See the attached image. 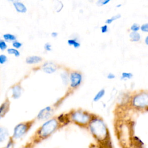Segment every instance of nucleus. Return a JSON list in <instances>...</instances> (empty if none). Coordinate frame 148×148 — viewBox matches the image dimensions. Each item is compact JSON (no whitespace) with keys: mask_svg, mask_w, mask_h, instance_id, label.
<instances>
[{"mask_svg":"<svg viewBox=\"0 0 148 148\" xmlns=\"http://www.w3.org/2000/svg\"><path fill=\"white\" fill-rule=\"evenodd\" d=\"M92 116L85 111L75 110L71 113L70 115V120L77 125L86 127L91 121Z\"/></svg>","mask_w":148,"mask_h":148,"instance_id":"nucleus-3","label":"nucleus"},{"mask_svg":"<svg viewBox=\"0 0 148 148\" xmlns=\"http://www.w3.org/2000/svg\"><path fill=\"white\" fill-rule=\"evenodd\" d=\"M9 104L8 101H6L3 103L0 106V119L4 116L6 113L8 112L9 109Z\"/></svg>","mask_w":148,"mask_h":148,"instance_id":"nucleus-14","label":"nucleus"},{"mask_svg":"<svg viewBox=\"0 0 148 148\" xmlns=\"http://www.w3.org/2000/svg\"><path fill=\"white\" fill-rule=\"evenodd\" d=\"M60 127V125L56 118H51L46 120L36 130L31 142L34 145L45 140L53 134Z\"/></svg>","mask_w":148,"mask_h":148,"instance_id":"nucleus-2","label":"nucleus"},{"mask_svg":"<svg viewBox=\"0 0 148 148\" xmlns=\"http://www.w3.org/2000/svg\"><path fill=\"white\" fill-rule=\"evenodd\" d=\"M8 60L7 57L5 54H1L0 55V64H5Z\"/></svg>","mask_w":148,"mask_h":148,"instance_id":"nucleus-27","label":"nucleus"},{"mask_svg":"<svg viewBox=\"0 0 148 148\" xmlns=\"http://www.w3.org/2000/svg\"><path fill=\"white\" fill-rule=\"evenodd\" d=\"M33 144L32 142H29L25 145L24 146H23L21 148H33Z\"/></svg>","mask_w":148,"mask_h":148,"instance_id":"nucleus-31","label":"nucleus"},{"mask_svg":"<svg viewBox=\"0 0 148 148\" xmlns=\"http://www.w3.org/2000/svg\"><path fill=\"white\" fill-rule=\"evenodd\" d=\"M22 92V88L21 86L18 84L15 85L12 87V97L14 99L18 98L21 95Z\"/></svg>","mask_w":148,"mask_h":148,"instance_id":"nucleus-9","label":"nucleus"},{"mask_svg":"<svg viewBox=\"0 0 148 148\" xmlns=\"http://www.w3.org/2000/svg\"><path fill=\"white\" fill-rule=\"evenodd\" d=\"M13 5L16 10L19 13H25L27 12L26 6L21 2L14 1Z\"/></svg>","mask_w":148,"mask_h":148,"instance_id":"nucleus-10","label":"nucleus"},{"mask_svg":"<svg viewBox=\"0 0 148 148\" xmlns=\"http://www.w3.org/2000/svg\"><path fill=\"white\" fill-rule=\"evenodd\" d=\"M133 75L130 72H123L121 74V79H130L132 78Z\"/></svg>","mask_w":148,"mask_h":148,"instance_id":"nucleus-22","label":"nucleus"},{"mask_svg":"<svg viewBox=\"0 0 148 148\" xmlns=\"http://www.w3.org/2000/svg\"><path fill=\"white\" fill-rule=\"evenodd\" d=\"M33 123V121H29L20 123L17 124L13 129V135L11 138L14 141V140H17L22 138L28 132Z\"/></svg>","mask_w":148,"mask_h":148,"instance_id":"nucleus-4","label":"nucleus"},{"mask_svg":"<svg viewBox=\"0 0 148 148\" xmlns=\"http://www.w3.org/2000/svg\"><path fill=\"white\" fill-rule=\"evenodd\" d=\"M42 69L45 72L50 74L56 72L57 70V68L55 64H54L53 62H47L43 65Z\"/></svg>","mask_w":148,"mask_h":148,"instance_id":"nucleus-8","label":"nucleus"},{"mask_svg":"<svg viewBox=\"0 0 148 148\" xmlns=\"http://www.w3.org/2000/svg\"><path fill=\"white\" fill-rule=\"evenodd\" d=\"M131 30L132 31V32H136L140 29V26L139 24L136 23H134L131 27Z\"/></svg>","mask_w":148,"mask_h":148,"instance_id":"nucleus-24","label":"nucleus"},{"mask_svg":"<svg viewBox=\"0 0 148 148\" xmlns=\"http://www.w3.org/2000/svg\"><path fill=\"white\" fill-rule=\"evenodd\" d=\"M147 39H148V36H147L146 37V39H145V43L146 44V45H148V42H147Z\"/></svg>","mask_w":148,"mask_h":148,"instance_id":"nucleus-34","label":"nucleus"},{"mask_svg":"<svg viewBox=\"0 0 148 148\" xmlns=\"http://www.w3.org/2000/svg\"><path fill=\"white\" fill-rule=\"evenodd\" d=\"M101 32L103 34L107 32L108 31V27L107 24H105V25H103V26H102L101 27Z\"/></svg>","mask_w":148,"mask_h":148,"instance_id":"nucleus-29","label":"nucleus"},{"mask_svg":"<svg viewBox=\"0 0 148 148\" xmlns=\"http://www.w3.org/2000/svg\"><path fill=\"white\" fill-rule=\"evenodd\" d=\"M42 58L37 56H29L27 57L26 58V62L29 64H37L40 62L42 61Z\"/></svg>","mask_w":148,"mask_h":148,"instance_id":"nucleus-12","label":"nucleus"},{"mask_svg":"<svg viewBox=\"0 0 148 148\" xmlns=\"http://www.w3.org/2000/svg\"><path fill=\"white\" fill-rule=\"evenodd\" d=\"M120 17H121V14H117L116 15L113 16L111 18L107 19L105 22H106V24H111L113 21H114V20H117V19H119V18H120Z\"/></svg>","mask_w":148,"mask_h":148,"instance_id":"nucleus-20","label":"nucleus"},{"mask_svg":"<svg viewBox=\"0 0 148 148\" xmlns=\"http://www.w3.org/2000/svg\"><path fill=\"white\" fill-rule=\"evenodd\" d=\"M62 82L64 84H67L69 81V75L66 72H64L61 75Z\"/></svg>","mask_w":148,"mask_h":148,"instance_id":"nucleus-19","label":"nucleus"},{"mask_svg":"<svg viewBox=\"0 0 148 148\" xmlns=\"http://www.w3.org/2000/svg\"><path fill=\"white\" fill-rule=\"evenodd\" d=\"M105 91L104 89L100 90L94 97V99H93L94 101L97 102L98 101H99L101 98H102L103 97V95H105Z\"/></svg>","mask_w":148,"mask_h":148,"instance_id":"nucleus-17","label":"nucleus"},{"mask_svg":"<svg viewBox=\"0 0 148 148\" xmlns=\"http://www.w3.org/2000/svg\"><path fill=\"white\" fill-rule=\"evenodd\" d=\"M69 80L71 87L76 88L80 84L82 81V75L79 72H73L70 74Z\"/></svg>","mask_w":148,"mask_h":148,"instance_id":"nucleus-6","label":"nucleus"},{"mask_svg":"<svg viewBox=\"0 0 148 148\" xmlns=\"http://www.w3.org/2000/svg\"><path fill=\"white\" fill-rule=\"evenodd\" d=\"M52 109L50 106H48L42 109H41L38 113L36 118L39 120H47L51 116Z\"/></svg>","mask_w":148,"mask_h":148,"instance_id":"nucleus-7","label":"nucleus"},{"mask_svg":"<svg viewBox=\"0 0 148 148\" xmlns=\"http://www.w3.org/2000/svg\"><path fill=\"white\" fill-rule=\"evenodd\" d=\"M87 127L92 136L97 142L103 143L109 140L110 135L108 128L102 119L92 117Z\"/></svg>","mask_w":148,"mask_h":148,"instance_id":"nucleus-1","label":"nucleus"},{"mask_svg":"<svg viewBox=\"0 0 148 148\" xmlns=\"http://www.w3.org/2000/svg\"><path fill=\"white\" fill-rule=\"evenodd\" d=\"M12 45H13V46L16 49H19V48H20V47H21L22 43H20V42H18V41L14 40V41L13 42Z\"/></svg>","mask_w":148,"mask_h":148,"instance_id":"nucleus-26","label":"nucleus"},{"mask_svg":"<svg viewBox=\"0 0 148 148\" xmlns=\"http://www.w3.org/2000/svg\"><path fill=\"white\" fill-rule=\"evenodd\" d=\"M4 39L8 42V41H14L16 39V36L13 34H5L3 35Z\"/></svg>","mask_w":148,"mask_h":148,"instance_id":"nucleus-18","label":"nucleus"},{"mask_svg":"<svg viewBox=\"0 0 148 148\" xmlns=\"http://www.w3.org/2000/svg\"><path fill=\"white\" fill-rule=\"evenodd\" d=\"M121 4H118L117 5H116L117 8H119V7H121Z\"/></svg>","mask_w":148,"mask_h":148,"instance_id":"nucleus-35","label":"nucleus"},{"mask_svg":"<svg viewBox=\"0 0 148 148\" xmlns=\"http://www.w3.org/2000/svg\"><path fill=\"white\" fill-rule=\"evenodd\" d=\"M107 77H108V79H114V78L115 77V75H114L113 73H109Z\"/></svg>","mask_w":148,"mask_h":148,"instance_id":"nucleus-32","label":"nucleus"},{"mask_svg":"<svg viewBox=\"0 0 148 148\" xmlns=\"http://www.w3.org/2000/svg\"><path fill=\"white\" fill-rule=\"evenodd\" d=\"M7 48V45L5 40L0 39V49L1 50H4Z\"/></svg>","mask_w":148,"mask_h":148,"instance_id":"nucleus-25","label":"nucleus"},{"mask_svg":"<svg viewBox=\"0 0 148 148\" xmlns=\"http://www.w3.org/2000/svg\"><path fill=\"white\" fill-rule=\"evenodd\" d=\"M56 119L60 126L61 125H65L67 124H68L69 122H70V121H71L70 119H69L68 117H66L65 114H60L57 117Z\"/></svg>","mask_w":148,"mask_h":148,"instance_id":"nucleus-11","label":"nucleus"},{"mask_svg":"<svg viewBox=\"0 0 148 148\" xmlns=\"http://www.w3.org/2000/svg\"><path fill=\"white\" fill-rule=\"evenodd\" d=\"M109 2H110V0H99L96 2V4H97V5L101 6L106 5Z\"/></svg>","mask_w":148,"mask_h":148,"instance_id":"nucleus-23","label":"nucleus"},{"mask_svg":"<svg viewBox=\"0 0 148 148\" xmlns=\"http://www.w3.org/2000/svg\"><path fill=\"white\" fill-rule=\"evenodd\" d=\"M129 36L131 40L133 42H138L140 39V35L137 32H131Z\"/></svg>","mask_w":148,"mask_h":148,"instance_id":"nucleus-15","label":"nucleus"},{"mask_svg":"<svg viewBox=\"0 0 148 148\" xmlns=\"http://www.w3.org/2000/svg\"><path fill=\"white\" fill-rule=\"evenodd\" d=\"M44 48L45 50L50 51L51 50V45L49 43H46L44 45Z\"/></svg>","mask_w":148,"mask_h":148,"instance_id":"nucleus-30","label":"nucleus"},{"mask_svg":"<svg viewBox=\"0 0 148 148\" xmlns=\"http://www.w3.org/2000/svg\"><path fill=\"white\" fill-rule=\"evenodd\" d=\"M51 35L53 38H56L57 36L58 35V33L56 32H53L51 34Z\"/></svg>","mask_w":148,"mask_h":148,"instance_id":"nucleus-33","label":"nucleus"},{"mask_svg":"<svg viewBox=\"0 0 148 148\" xmlns=\"http://www.w3.org/2000/svg\"><path fill=\"white\" fill-rule=\"evenodd\" d=\"M148 102V94L147 92H141L135 95L132 99L133 105L136 108H143L147 107Z\"/></svg>","mask_w":148,"mask_h":148,"instance_id":"nucleus-5","label":"nucleus"},{"mask_svg":"<svg viewBox=\"0 0 148 148\" xmlns=\"http://www.w3.org/2000/svg\"><path fill=\"white\" fill-rule=\"evenodd\" d=\"M7 51L9 54H13L14 55V56L16 57H18L20 56V52L16 49H13V48H10V49H8L7 50Z\"/></svg>","mask_w":148,"mask_h":148,"instance_id":"nucleus-21","label":"nucleus"},{"mask_svg":"<svg viewBox=\"0 0 148 148\" xmlns=\"http://www.w3.org/2000/svg\"><path fill=\"white\" fill-rule=\"evenodd\" d=\"M9 135V132L6 128L0 126V143L5 141Z\"/></svg>","mask_w":148,"mask_h":148,"instance_id":"nucleus-13","label":"nucleus"},{"mask_svg":"<svg viewBox=\"0 0 148 148\" xmlns=\"http://www.w3.org/2000/svg\"><path fill=\"white\" fill-rule=\"evenodd\" d=\"M140 29H141V31H142L143 32H147V31H148V24L145 23V24L142 25L141 27H140Z\"/></svg>","mask_w":148,"mask_h":148,"instance_id":"nucleus-28","label":"nucleus"},{"mask_svg":"<svg viewBox=\"0 0 148 148\" xmlns=\"http://www.w3.org/2000/svg\"><path fill=\"white\" fill-rule=\"evenodd\" d=\"M68 44L69 45H71V46H73V47L75 48H79L80 46V43L76 39L74 38V39H68Z\"/></svg>","mask_w":148,"mask_h":148,"instance_id":"nucleus-16","label":"nucleus"}]
</instances>
